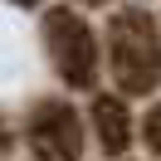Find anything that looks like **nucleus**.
<instances>
[{"label": "nucleus", "instance_id": "nucleus-5", "mask_svg": "<svg viewBox=\"0 0 161 161\" xmlns=\"http://www.w3.org/2000/svg\"><path fill=\"white\" fill-rule=\"evenodd\" d=\"M137 142L147 151V161H161V98H151L137 117Z\"/></svg>", "mask_w": 161, "mask_h": 161}, {"label": "nucleus", "instance_id": "nucleus-4", "mask_svg": "<svg viewBox=\"0 0 161 161\" xmlns=\"http://www.w3.org/2000/svg\"><path fill=\"white\" fill-rule=\"evenodd\" d=\"M83 122H88V142L108 161H127L132 156V147H137V112H132V103L122 93H112V88L88 93Z\"/></svg>", "mask_w": 161, "mask_h": 161}, {"label": "nucleus", "instance_id": "nucleus-6", "mask_svg": "<svg viewBox=\"0 0 161 161\" xmlns=\"http://www.w3.org/2000/svg\"><path fill=\"white\" fill-rule=\"evenodd\" d=\"M15 142H20V137H15V132H10V122L0 117V161H5V156H10V151H15Z\"/></svg>", "mask_w": 161, "mask_h": 161}, {"label": "nucleus", "instance_id": "nucleus-3", "mask_svg": "<svg viewBox=\"0 0 161 161\" xmlns=\"http://www.w3.org/2000/svg\"><path fill=\"white\" fill-rule=\"evenodd\" d=\"M20 142L30 147L34 161H83L88 151V122L83 108L64 93H39L30 98L20 122Z\"/></svg>", "mask_w": 161, "mask_h": 161}, {"label": "nucleus", "instance_id": "nucleus-2", "mask_svg": "<svg viewBox=\"0 0 161 161\" xmlns=\"http://www.w3.org/2000/svg\"><path fill=\"white\" fill-rule=\"evenodd\" d=\"M39 49L49 59L54 78L69 93H98L103 78V39L93 30V20L73 5H44L39 10Z\"/></svg>", "mask_w": 161, "mask_h": 161}, {"label": "nucleus", "instance_id": "nucleus-7", "mask_svg": "<svg viewBox=\"0 0 161 161\" xmlns=\"http://www.w3.org/2000/svg\"><path fill=\"white\" fill-rule=\"evenodd\" d=\"M64 5H73V10H83V15H88V10H108L112 0H64Z\"/></svg>", "mask_w": 161, "mask_h": 161}, {"label": "nucleus", "instance_id": "nucleus-9", "mask_svg": "<svg viewBox=\"0 0 161 161\" xmlns=\"http://www.w3.org/2000/svg\"><path fill=\"white\" fill-rule=\"evenodd\" d=\"M137 5H151V0H137Z\"/></svg>", "mask_w": 161, "mask_h": 161}, {"label": "nucleus", "instance_id": "nucleus-1", "mask_svg": "<svg viewBox=\"0 0 161 161\" xmlns=\"http://www.w3.org/2000/svg\"><path fill=\"white\" fill-rule=\"evenodd\" d=\"M103 69L112 78V93L122 98H161V20L151 5H112L103 25Z\"/></svg>", "mask_w": 161, "mask_h": 161}, {"label": "nucleus", "instance_id": "nucleus-8", "mask_svg": "<svg viewBox=\"0 0 161 161\" xmlns=\"http://www.w3.org/2000/svg\"><path fill=\"white\" fill-rule=\"evenodd\" d=\"M10 5H20V10H44L49 0H10Z\"/></svg>", "mask_w": 161, "mask_h": 161}, {"label": "nucleus", "instance_id": "nucleus-10", "mask_svg": "<svg viewBox=\"0 0 161 161\" xmlns=\"http://www.w3.org/2000/svg\"><path fill=\"white\" fill-rule=\"evenodd\" d=\"M156 20H161V15H156Z\"/></svg>", "mask_w": 161, "mask_h": 161}]
</instances>
